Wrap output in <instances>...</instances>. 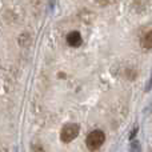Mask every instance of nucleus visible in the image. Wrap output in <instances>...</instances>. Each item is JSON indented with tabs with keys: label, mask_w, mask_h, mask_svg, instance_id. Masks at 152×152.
I'll return each mask as SVG.
<instances>
[{
	"label": "nucleus",
	"mask_w": 152,
	"mask_h": 152,
	"mask_svg": "<svg viewBox=\"0 0 152 152\" xmlns=\"http://www.w3.org/2000/svg\"><path fill=\"white\" fill-rule=\"evenodd\" d=\"M104 142H105V135H104V132L100 131V129H95V131L89 132L87 139H86L87 147L92 151L100 148L103 144H104Z\"/></svg>",
	"instance_id": "obj_1"
},
{
	"label": "nucleus",
	"mask_w": 152,
	"mask_h": 152,
	"mask_svg": "<svg viewBox=\"0 0 152 152\" xmlns=\"http://www.w3.org/2000/svg\"><path fill=\"white\" fill-rule=\"evenodd\" d=\"M79 131H80V128H79V126L76 123H68V124H66V126L61 128V131H60V139H61V142H64V143L72 142V140L76 139V136L79 135Z\"/></svg>",
	"instance_id": "obj_2"
},
{
	"label": "nucleus",
	"mask_w": 152,
	"mask_h": 152,
	"mask_svg": "<svg viewBox=\"0 0 152 152\" xmlns=\"http://www.w3.org/2000/svg\"><path fill=\"white\" fill-rule=\"evenodd\" d=\"M67 43H68L71 47H79V45H81V36L79 32H71V34H68V36H67Z\"/></svg>",
	"instance_id": "obj_3"
},
{
	"label": "nucleus",
	"mask_w": 152,
	"mask_h": 152,
	"mask_svg": "<svg viewBox=\"0 0 152 152\" xmlns=\"http://www.w3.org/2000/svg\"><path fill=\"white\" fill-rule=\"evenodd\" d=\"M132 145H134V148H135V150H132L131 152H139V143H137V142H135Z\"/></svg>",
	"instance_id": "obj_5"
},
{
	"label": "nucleus",
	"mask_w": 152,
	"mask_h": 152,
	"mask_svg": "<svg viewBox=\"0 0 152 152\" xmlns=\"http://www.w3.org/2000/svg\"><path fill=\"white\" fill-rule=\"evenodd\" d=\"M142 47L145 50H151L152 48V31H148L145 36L142 40Z\"/></svg>",
	"instance_id": "obj_4"
}]
</instances>
